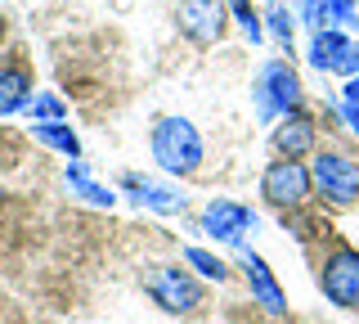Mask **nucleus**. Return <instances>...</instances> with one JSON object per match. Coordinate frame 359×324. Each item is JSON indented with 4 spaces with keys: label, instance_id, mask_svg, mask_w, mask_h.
Listing matches in <instances>:
<instances>
[{
    "label": "nucleus",
    "instance_id": "23",
    "mask_svg": "<svg viewBox=\"0 0 359 324\" xmlns=\"http://www.w3.org/2000/svg\"><path fill=\"white\" fill-rule=\"evenodd\" d=\"M337 117H341V122H346V131H351V136L359 140V104L341 99V104H337Z\"/></svg>",
    "mask_w": 359,
    "mask_h": 324
},
{
    "label": "nucleus",
    "instance_id": "4",
    "mask_svg": "<svg viewBox=\"0 0 359 324\" xmlns=\"http://www.w3.org/2000/svg\"><path fill=\"white\" fill-rule=\"evenodd\" d=\"M310 167L306 162H297V158H278V162H269L265 167V176H261V198L269 207H278V212H292V207H301L310 198Z\"/></svg>",
    "mask_w": 359,
    "mask_h": 324
},
{
    "label": "nucleus",
    "instance_id": "22",
    "mask_svg": "<svg viewBox=\"0 0 359 324\" xmlns=\"http://www.w3.org/2000/svg\"><path fill=\"white\" fill-rule=\"evenodd\" d=\"M332 72L346 77V82H351V77H359V41H355V37L341 46V54H337V63H332Z\"/></svg>",
    "mask_w": 359,
    "mask_h": 324
},
{
    "label": "nucleus",
    "instance_id": "5",
    "mask_svg": "<svg viewBox=\"0 0 359 324\" xmlns=\"http://www.w3.org/2000/svg\"><path fill=\"white\" fill-rule=\"evenodd\" d=\"M319 288L332 306L359 311V252L355 248H332L319 261Z\"/></svg>",
    "mask_w": 359,
    "mask_h": 324
},
{
    "label": "nucleus",
    "instance_id": "13",
    "mask_svg": "<svg viewBox=\"0 0 359 324\" xmlns=\"http://www.w3.org/2000/svg\"><path fill=\"white\" fill-rule=\"evenodd\" d=\"M63 176H67V185H72V194H76V198H86V203H95V207H112V203H117V194H112L108 185H99L81 158L67 162V171H63Z\"/></svg>",
    "mask_w": 359,
    "mask_h": 324
},
{
    "label": "nucleus",
    "instance_id": "3",
    "mask_svg": "<svg viewBox=\"0 0 359 324\" xmlns=\"http://www.w3.org/2000/svg\"><path fill=\"white\" fill-rule=\"evenodd\" d=\"M144 288H149V297L166 316H194L202 306V284L189 271H180V266H153L144 275Z\"/></svg>",
    "mask_w": 359,
    "mask_h": 324
},
{
    "label": "nucleus",
    "instance_id": "1",
    "mask_svg": "<svg viewBox=\"0 0 359 324\" xmlns=\"http://www.w3.org/2000/svg\"><path fill=\"white\" fill-rule=\"evenodd\" d=\"M149 149H153V162L166 176H194L202 167V136L189 117H162L153 127Z\"/></svg>",
    "mask_w": 359,
    "mask_h": 324
},
{
    "label": "nucleus",
    "instance_id": "8",
    "mask_svg": "<svg viewBox=\"0 0 359 324\" xmlns=\"http://www.w3.org/2000/svg\"><path fill=\"white\" fill-rule=\"evenodd\" d=\"M202 230H207L216 243L238 248L243 234L256 230V212L247 207V203H233V198H211V203L202 207Z\"/></svg>",
    "mask_w": 359,
    "mask_h": 324
},
{
    "label": "nucleus",
    "instance_id": "15",
    "mask_svg": "<svg viewBox=\"0 0 359 324\" xmlns=\"http://www.w3.org/2000/svg\"><path fill=\"white\" fill-rule=\"evenodd\" d=\"M32 136L41 144H50V149L67 153V158H81V140H76V131L63 127V122H32Z\"/></svg>",
    "mask_w": 359,
    "mask_h": 324
},
{
    "label": "nucleus",
    "instance_id": "18",
    "mask_svg": "<svg viewBox=\"0 0 359 324\" xmlns=\"http://www.w3.org/2000/svg\"><path fill=\"white\" fill-rule=\"evenodd\" d=\"M229 14L238 18V27L252 37V46L256 41H265V23H261V9H252V0H229Z\"/></svg>",
    "mask_w": 359,
    "mask_h": 324
},
{
    "label": "nucleus",
    "instance_id": "11",
    "mask_svg": "<svg viewBox=\"0 0 359 324\" xmlns=\"http://www.w3.org/2000/svg\"><path fill=\"white\" fill-rule=\"evenodd\" d=\"M121 189H126L140 207H153V212H162V216H175V212H184V203H189L180 189L157 185V181H149V176H135V171L121 176Z\"/></svg>",
    "mask_w": 359,
    "mask_h": 324
},
{
    "label": "nucleus",
    "instance_id": "12",
    "mask_svg": "<svg viewBox=\"0 0 359 324\" xmlns=\"http://www.w3.org/2000/svg\"><path fill=\"white\" fill-rule=\"evenodd\" d=\"M32 99V72L22 68V63H9V68H0V117L18 113V108H27Z\"/></svg>",
    "mask_w": 359,
    "mask_h": 324
},
{
    "label": "nucleus",
    "instance_id": "25",
    "mask_svg": "<svg viewBox=\"0 0 359 324\" xmlns=\"http://www.w3.org/2000/svg\"><path fill=\"white\" fill-rule=\"evenodd\" d=\"M0 41H5V18H0Z\"/></svg>",
    "mask_w": 359,
    "mask_h": 324
},
{
    "label": "nucleus",
    "instance_id": "10",
    "mask_svg": "<svg viewBox=\"0 0 359 324\" xmlns=\"http://www.w3.org/2000/svg\"><path fill=\"white\" fill-rule=\"evenodd\" d=\"M238 266H243V275H247V288H252V297L261 302L269 316H283V311H287V297H283V288H278L274 271L265 266V257L243 248V252H238Z\"/></svg>",
    "mask_w": 359,
    "mask_h": 324
},
{
    "label": "nucleus",
    "instance_id": "2",
    "mask_svg": "<svg viewBox=\"0 0 359 324\" xmlns=\"http://www.w3.org/2000/svg\"><path fill=\"white\" fill-rule=\"evenodd\" d=\"M252 99H256V117L261 122H278V117L297 113V108L306 104V91H301V77L287 59H269V63H261V72H256Z\"/></svg>",
    "mask_w": 359,
    "mask_h": 324
},
{
    "label": "nucleus",
    "instance_id": "6",
    "mask_svg": "<svg viewBox=\"0 0 359 324\" xmlns=\"http://www.w3.org/2000/svg\"><path fill=\"white\" fill-rule=\"evenodd\" d=\"M310 181L328 203L337 207H351L359 198V167L346 158V153H314V167H310Z\"/></svg>",
    "mask_w": 359,
    "mask_h": 324
},
{
    "label": "nucleus",
    "instance_id": "17",
    "mask_svg": "<svg viewBox=\"0 0 359 324\" xmlns=\"http://www.w3.org/2000/svg\"><path fill=\"white\" fill-rule=\"evenodd\" d=\"M180 257H184V266H189V271H198L202 279H216V284L229 279V266H224L216 252H207V248H184Z\"/></svg>",
    "mask_w": 359,
    "mask_h": 324
},
{
    "label": "nucleus",
    "instance_id": "14",
    "mask_svg": "<svg viewBox=\"0 0 359 324\" xmlns=\"http://www.w3.org/2000/svg\"><path fill=\"white\" fill-rule=\"evenodd\" d=\"M346 32L341 27H319L310 37V50H306V59H310V68H319V72H332V63H337V54H341L346 46Z\"/></svg>",
    "mask_w": 359,
    "mask_h": 324
},
{
    "label": "nucleus",
    "instance_id": "20",
    "mask_svg": "<svg viewBox=\"0 0 359 324\" xmlns=\"http://www.w3.org/2000/svg\"><path fill=\"white\" fill-rule=\"evenodd\" d=\"M328 27L359 32V0H328Z\"/></svg>",
    "mask_w": 359,
    "mask_h": 324
},
{
    "label": "nucleus",
    "instance_id": "19",
    "mask_svg": "<svg viewBox=\"0 0 359 324\" xmlns=\"http://www.w3.org/2000/svg\"><path fill=\"white\" fill-rule=\"evenodd\" d=\"M27 113H32V122H63V99L36 91V95L27 99Z\"/></svg>",
    "mask_w": 359,
    "mask_h": 324
},
{
    "label": "nucleus",
    "instance_id": "26",
    "mask_svg": "<svg viewBox=\"0 0 359 324\" xmlns=\"http://www.w3.org/2000/svg\"><path fill=\"white\" fill-rule=\"evenodd\" d=\"M0 198H5V194H0Z\"/></svg>",
    "mask_w": 359,
    "mask_h": 324
},
{
    "label": "nucleus",
    "instance_id": "7",
    "mask_svg": "<svg viewBox=\"0 0 359 324\" xmlns=\"http://www.w3.org/2000/svg\"><path fill=\"white\" fill-rule=\"evenodd\" d=\"M224 18H229L224 0H180L175 5V27L198 46H216L224 37Z\"/></svg>",
    "mask_w": 359,
    "mask_h": 324
},
{
    "label": "nucleus",
    "instance_id": "16",
    "mask_svg": "<svg viewBox=\"0 0 359 324\" xmlns=\"http://www.w3.org/2000/svg\"><path fill=\"white\" fill-rule=\"evenodd\" d=\"M261 18H265V32H269V37H274L278 46H287V50H292V32H297V9H292L287 0H269Z\"/></svg>",
    "mask_w": 359,
    "mask_h": 324
},
{
    "label": "nucleus",
    "instance_id": "9",
    "mask_svg": "<svg viewBox=\"0 0 359 324\" xmlns=\"http://www.w3.org/2000/svg\"><path fill=\"white\" fill-rule=\"evenodd\" d=\"M314 140H319V127H314V117L306 108L278 117V127H274V153L278 158H297L301 162L306 153H314Z\"/></svg>",
    "mask_w": 359,
    "mask_h": 324
},
{
    "label": "nucleus",
    "instance_id": "21",
    "mask_svg": "<svg viewBox=\"0 0 359 324\" xmlns=\"http://www.w3.org/2000/svg\"><path fill=\"white\" fill-rule=\"evenodd\" d=\"M297 23H306L310 32L328 27V0H301V9H297Z\"/></svg>",
    "mask_w": 359,
    "mask_h": 324
},
{
    "label": "nucleus",
    "instance_id": "24",
    "mask_svg": "<svg viewBox=\"0 0 359 324\" xmlns=\"http://www.w3.org/2000/svg\"><path fill=\"white\" fill-rule=\"evenodd\" d=\"M341 99H351V104H359V77H351V82L341 86Z\"/></svg>",
    "mask_w": 359,
    "mask_h": 324
}]
</instances>
